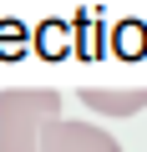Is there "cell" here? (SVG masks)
Returning <instances> with one entry per match:
<instances>
[{
    "label": "cell",
    "instance_id": "1",
    "mask_svg": "<svg viewBox=\"0 0 147 152\" xmlns=\"http://www.w3.org/2000/svg\"><path fill=\"white\" fill-rule=\"evenodd\" d=\"M56 117H61V96L51 86L0 91V152H41V132Z\"/></svg>",
    "mask_w": 147,
    "mask_h": 152
},
{
    "label": "cell",
    "instance_id": "2",
    "mask_svg": "<svg viewBox=\"0 0 147 152\" xmlns=\"http://www.w3.org/2000/svg\"><path fill=\"white\" fill-rule=\"evenodd\" d=\"M41 152H122V147H117V137H107V132L91 127V122L56 117V122H46V132H41Z\"/></svg>",
    "mask_w": 147,
    "mask_h": 152
},
{
    "label": "cell",
    "instance_id": "3",
    "mask_svg": "<svg viewBox=\"0 0 147 152\" xmlns=\"http://www.w3.org/2000/svg\"><path fill=\"white\" fill-rule=\"evenodd\" d=\"M76 96L86 102V112H102V117H132V112H142V107H147V86H137V91H102V86H81Z\"/></svg>",
    "mask_w": 147,
    "mask_h": 152
}]
</instances>
